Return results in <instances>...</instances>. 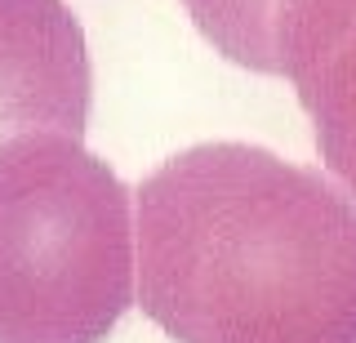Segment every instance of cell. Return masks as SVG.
<instances>
[{
    "label": "cell",
    "mask_w": 356,
    "mask_h": 343,
    "mask_svg": "<svg viewBox=\"0 0 356 343\" xmlns=\"http://www.w3.org/2000/svg\"><path fill=\"white\" fill-rule=\"evenodd\" d=\"M134 290L178 343H356V196L259 143H196L134 192Z\"/></svg>",
    "instance_id": "1"
},
{
    "label": "cell",
    "mask_w": 356,
    "mask_h": 343,
    "mask_svg": "<svg viewBox=\"0 0 356 343\" xmlns=\"http://www.w3.org/2000/svg\"><path fill=\"white\" fill-rule=\"evenodd\" d=\"M134 308V196L72 134L0 143V343H103Z\"/></svg>",
    "instance_id": "2"
},
{
    "label": "cell",
    "mask_w": 356,
    "mask_h": 343,
    "mask_svg": "<svg viewBox=\"0 0 356 343\" xmlns=\"http://www.w3.org/2000/svg\"><path fill=\"white\" fill-rule=\"evenodd\" d=\"M94 72L67 0H0V143L85 134Z\"/></svg>",
    "instance_id": "3"
},
{
    "label": "cell",
    "mask_w": 356,
    "mask_h": 343,
    "mask_svg": "<svg viewBox=\"0 0 356 343\" xmlns=\"http://www.w3.org/2000/svg\"><path fill=\"white\" fill-rule=\"evenodd\" d=\"M276 63L312 116L325 170L356 196V0H285Z\"/></svg>",
    "instance_id": "4"
},
{
    "label": "cell",
    "mask_w": 356,
    "mask_h": 343,
    "mask_svg": "<svg viewBox=\"0 0 356 343\" xmlns=\"http://www.w3.org/2000/svg\"><path fill=\"white\" fill-rule=\"evenodd\" d=\"M200 36L218 54L250 72L281 76L276 63V18L285 0H183Z\"/></svg>",
    "instance_id": "5"
}]
</instances>
